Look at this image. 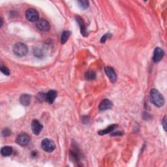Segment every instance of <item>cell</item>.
Masks as SVG:
<instances>
[{
  "label": "cell",
  "mask_w": 167,
  "mask_h": 167,
  "mask_svg": "<svg viewBox=\"0 0 167 167\" xmlns=\"http://www.w3.org/2000/svg\"><path fill=\"white\" fill-rule=\"evenodd\" d=\"M150 98L151 102L156 106L161 107L165 104V99L163 96L156 89H152L150 91Z\"/></svg>",
  "instance_id": "6da1fadb"
},
{
  "label": "cell",
  "mask_w": 167,
  "mask_h": 167,
  "mask_svg": "<svg viewBox=\"0 0 167 167\" xmlns=\"http://www.w3.org/2000/svg\"><path fill=\"white\" fill-rule=\"evenodd\" d=\"M13 52L15 55L19 57H22L27 54L28 52V48L25 44L18 43L16 45H14L13 47Z\"/></svg>",
  "instance_id": "7a4b0ae2"
},
{
  "label": "cell",
  "mask_w": 167,
  "mask_h": 167,
  "mask_svg": "<svg viewBox=\"0 0 167 167\" xmlns=\"http://www.w3.org/2000/svg\"><path fill=\"white\" fill-rule=\"evenodd\" d=\"M41 148L46 152H52L55 150L56 144L53 140L49 139H45L41 142Z\"/></svg>",
  "instance_id": "3957f363"
},
{
  "label": "cell",
  "mask_w": 167,
  "mask_h": 167,
  "mask_svg": "<svg viewBox=\"0 0 167 167\" xmlns=\"http://www.w3.org/2000/svg\"><path fill=\"white\" fill-rule=\"evenodd\" d=\"M39 13L35 9H28L26 12V18L29 22H37L39 20Z\"/></svg>",
  "instance_id": "277c9868"
},
{
  "label": "cell",
  "mask_w": 167,
  "mask_h": 167,
  "mask_svg": "<svg viewBox=\"0 0 167 167\" xmlns=\"http://www.w3.org/2000/svg\"><path fill=\"white\" fill-rule=\"evenodd\" d=\"M36 26L41 32H48L50 29L49 22L45 19H41L36 22Z\"/></svg>",
  "instance_id": "5b68a950"
},
{
  "label": "cell",
  "mask_w": 167,
  "mask_h": 167,
  "mask_svg": "<svg viewBox=\"0 0 167 167\" xmlns=\"http://www.w3.org/2000/svg\"><path fill=\"white\" fill-rule=\"evenodd\" d=\"M29 141H30V138L28 134L26 133H21L18 135L17 138V142L20 146H27Z\"/></svg>",
  "instance_id": "8992f818"
},
{
  "label": "cell",
  "mask_w": 167,
  "mask_h": 167,
  "mask_svg": "<svg viewBox=\"0 0 167 167\" xmlns=\"http://www.w3.org/2000/svg\"><path fill=\"white\" fill-rule=\"evenodd\" d=\"M32 129L34 134L38 135L40 134L43 129V125L38 120H33L32 123Z\"/></svg>",
  "instance_id": "52a82bcc"
},
{
  "label": "cell",
  "mask_w": 167,
  "mask_h": 167,
  "mask_svg": "<svg viewBox=\"0 0 167 167\" xmlns=\"http://www.w3.org/2000/svg\"><path fill=\"white\" fill-rule=\"evenodd\" d=\"M105 71L106 72V75L109 78L110 81L113 83L116 82L117 80V76L114 70L110 67H106L105 68Z\"/></svg>",
  "instance_id": "ba28073f"
},
{
  "label": "cell",
  "mask_w": 167,
  "mask_h": 167,
  "mask_svg": "<svg viewBox=\"0 0 167 167\" xmlns=\"http://www.w3.org/2000/svg\"><path fill=\"white\" fill-rule=\"evenodd\" d=\"M164 56V51L159 47H157L154 52L153 61L154 62L159 61Z\"/></svg>",
  "instance_id": "9c48e42d"
},
{
  "label": "cell",
  "mask_w": 167,
  "mask_h": 167,
  "mask_svg": "<svg viewBox=\"0 0 167 167\" xmlns=\"http://www.w3.org/2000/svg\"><path fill=\"white\" fill-rule=\"evenodd\" d=\"M112 102L109 99H104L101 101L99 106V109L101 111H104L110 109L112 107Z\"/></svg>",
  "instance_id": "30bf717a"
},
{
  "label": "cell",
  "mask_w": 167,
  "mask_h": 167,
  "mask_svg": "<svg viewBox=\"0 0 167 167\" xmlns=\"http://www.w3.org/2000/svg\"><path fill=\"white\" fill-rule=\"evenodd\" d=\"M56 97H57V92L54 90H50L45 95V99L48 103L52 104V103L54 102Z\"/></svg>",
  "instance_id": "8fae6325"
},
{
  "label": "cell",
  "mask_w": 167,
  "mask_h": 167,
  "mask_svg": "<svg viewBox=\"0 0 167 167\" xmlns=\"http://www.w3.org/2000/svg\"><path fill=\"white\" fill-rule=\"evenodd\" d=\"M76 20L78 24H79L82 34L84 36H87V31H86V26L85 25L84 22V20H83V19L80 17H77L76 18Z\"/></svg>",
  "instance_id": "7c38bea8"
},
{
  "label": "cell",
  "mask_w": 167,
  "mask_h": 167,
  "mask_svg": "<svg viewBox=\"0 0 167 167\" xmlns=\"http://www.w3.org/2000/svg\"><path fill=\"white\" fill-rule=\"evenodd\" d=\"M31 102V96L28 94H23L20 97V102L23 106H28Z\"/></svg>",
  "instance_id": "4fadbf2b"
},
{
  "label": "cell",
  "mask_w": 167,
  "mask_h": 167,
  "mask_svg": "<svg viewBox=\"0 0 167 167\" xmlns=\"http://www.w3.org/2000/svg\"><path fill=\"white\" fill-rule=\"evenodd\" d=\"M117 127V124H113V125H111L110 126H109L107 127V128L105 129H102V130H101L99 131V132H98V133H99V135H106V134H108L109 133V132H112L114 131L116 127Z\"/></svg>",
  "instance_id": "5bb4252c"
},
{
  "label": "cell",
  "mask_w": 167,
  "mask_h": 167,
  "mask_svg": "<svg viewBox=\"0 0 167 167\" xmlns=\"http://www.w3.org/2000/svg\"><path fill=\"white\" fill-rule=\"evenodd\" d=\"M13 153V148L10 146H5L2 148L1 154L3 156L7 157L11 155Z\"/></svg>",
  "instance_id": "9a60e30c"
},
{
  "label": "cell",
  "mask_w": 167,
  "mask_h": 167,
  "mask_svg": "<svg viewBox=\"0 0 167 167\" xmlns=\"http://www.w3.org/2000/svg\"><path fill=\"white\" fill-rule=\"evenodd\" d=\"M85 77L87 80H94L96 78V73L93 71H89L86 73Z\"/></svg>",
  "instance_id": "2e32d148"
},
{
  "label": "cell",
  "mask_w": 167,
  "mask_h": 167,
  "mask_svg": "<svg viewBox=\"0 0 167 167\" xmlns=\"http://www.w3.org/2000/svg\"><path fill=\"white\" fill-rule=\"evenodd\" d=\"M70 33L68 31H64L61 34V42L62 44H65L67 41L68 40L69 37Z\"/></svg>",
  "instance_id": "e0dca14e"
},
{
  "label": "cell",
  "mask_w": 167,
  "mask_h": 167,
  "mask_svg": "<svg viewBox=\"0 0 167 167\" xmlns=\"http://www.w3.org/2000/svg\"><path fill=\"white\" fill-rule=\"evenodd\" d=\"M78 6L82 9H86L89 7V2L84 0V1H78Z\"/></svg>",
  "instance_id": "ac0fdd59"
},
{
  "label": "cell",
  "mask_w": 167,
  "mask_h": 167,
  "mask_svg": "<svg viewBox=\"0 0 167 167\" xmlns=\"http://www.w3.org/2000/svg\"><path fill=\"white\" fill-rule=\"evenodd\" d=\"M1 71L2 72V73H3L4 75H9V70L8 69V68L6 67V66H2L1 67Z\"/></svg>",
  "instance_id": "d6986e66"
},
{
  "label": "cell",
  "mask_w": 167,
  "mask_h": 167,
  "mask_svg": "<svg viewBox=\"0 0 167 167\" xmlns=\"http://www.w3.org/2000/svg\"><path fill=\"white\" fill-rule=\"evenodd\" d=\"M10 134H11V131L7 128L4 129L2 131V135L3 136H9Z\"/></svg>",
  "instance_id": "ffe728a7"
},
{
  "label": "cell",
  "mask_w": 167,
  "mask_h": 167,
  "mask_svg": "<svg viewBox=\"0 0 167 167\" xmlns=\"http://www.w3.org/2000/svg\"><path fill=\"white\" fill-rule=\"evenodd\" d=\"M110 34H109V33L105 34V35H103L102 37V38L101 39V43H105L106 41V39H109L110 37Z\"/></svg>",
  "instance_id": "44dd1931"
},
{
  "label": "cell",
  "mask_w": 167,
  "mask_h": 167,
  "mask_svg": "<svg viewBox=\"0 0 167 167\" xmlns=\"http://www.w3.org/2000/svg\"><path fill=\"white\" fill-rule=\"evenodd\" d=\"M162 125H163L165 131H166V116L164 117L163 121H162Z\"/></svg>",
  "instance_id": "7402d4cb"
}]
</instances>
